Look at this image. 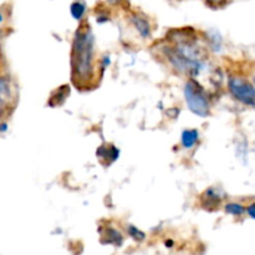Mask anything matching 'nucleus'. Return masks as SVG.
<instances>
[{
	"instance_id": "17",
	"label": "nucleus",
	"mask_w": 255,
	"mask_h": 255,
	"mask_svg": "<svg viewBox=\"0 0 255 255\" xmlns=\"http://www.w3.org/2000/svg\"><path fill=\"white\" fill-rule=\"evenodd\" d=\"M172 246H173V242H172V241H167V242H166V247H168V248H171Z\"/></svg>"
},
{
	"instance_id": "20",
	"label": "nucleus",
	"mask_w": 255,
	"mask_h": 255,
	"mask_svg": "<svg viewBox=\"0 0 255 255\" xmlns=\"http://www.w3.org/2000/svg\"><path fill=\"white\" fill-rule=\"evenodd\" d=\"M254 81H255V77H254Z\"/></svg>"
},
{
	"instance_id": "1",
	"label": "nucleus",
	"mask_w": 255,
	"mask_h": 255,
	"mask_svg": "<svg viewBox=\"0 0 255 255\" xmlns=\"http://www.w3.org/2000/svg\"><path fill=\"white\" fill-rule=\"evenodd\" d=\"M94 36L89 29H80L76 32L72 49V69L75 77L86 80L92 74L94 59Z\"/></svg>"
},
{
	"instance_id": "7",
	"label": "nucleus",
	"mask_w": 255,
	"mask_h": 255,
	"mask_svg": "<svg viewBox=\"0 0 255 255\" xmlns=\"http://www.w3.org/2000/svg\"><path fill=\"white\" fill-rule=\"evenodd\" d=\"M120 151L116 148V147L111 146V147H100L99 151H97V156L99 157H105V158H109L110 162H115L117 158H119Z\"/></svg>"
},
{
	"instance_id": "5",
	"label": "nucleus",
	"mask_w": 255,
	"mask_h": 255,
	"mask_svg": "<svg viewBox=\"0 0 255 255\" xmlns=\"http://www.w3.org/2000/svg\"><path fill=\"white\" fill-rule=\"evenodd\" d=\"M198 141V131L197 129H184L182 133V144L184 148H192Z\"/></svg>"
},
{
	"instance_id": "10",
	"label": "nucleus",
	"mask_w": 255,
	"mask_h": 255,
	"mask_svg": "<svg viewBox=\"0 0 255 255\" xmlns=\"http://www.w3.org/2000/svg\"><path fill=\"white\" fill-rule=\"evenodd\" d=\"M10 87L6 80L0 79V102H7L10 99Z\"/></svg>"
},
{
	"instance_id": "6",
	"label": "nucleus",
	"mask_w": 255,
	"mask_h": 255,
	"mask_svg": "<svg viewBox=\"0 0 255 255\" xmlns=\"http://www.w3.org/2000/svg\"><path fill=\"white\" fill-rule=\"evenodd\" d=\"M132 21H133L134 26L138 30L139 34L142 35V37H149V35H151V27H149L148 21H147L146 19L134 15V16L132 17Z\"/></svg>"
},
{
	"instance_id": "14",
	"label": "nucleus",
	"mask_w": 255,
	"mask_h": 255,
	"mask_svg": "<svg viewBox=\"0 0 255 255\" xmlns=\"http://www.w3.org/2000/svg\"><path fill=\"white\" fill-rule=\"evenodd\" d=\"M248 214L252 217V218L255 219V203L251 204V206L248 207Z\"/></svg>"
},
{
	"instance_id": "11",
	"label": "nucleus",
	"mask_w": 255,
	"mask_h": 255,
	"mask_svg": "<svg viewBox=\"0 0 255 255\" xmlns=\"http://www.w3.org/2000/svg\"><path fill=\"white\" fill-rule=\"evenodd\" d=\"M226 212L233 216H242L244 213V208L238 203H229L226 206Z\"/></svg>"
},
{
	"instance_id": "9",
	"label": "nucleus",
	"mask_w": 255,
	"mask_h": 255,
	"mask_svg": "<svg viewBox=\"0 0 255 255\" xmlns=\"http://www.w3.org/2000/svg\"><path fill=\"white\" fill-rule=\"evenodd\" d=\"M70 11H71V15L74 19L80 20L85 15V11H86V4L84 1H77L72 2L71 7H70Z\"/></svg>"
},
{
	"instance_id": "4",
	"label": "nucleus",
	"mask_w": 255,
	"mask_h": 255,
	"mask_svg": "<svg viewBox=\"0 0 255 255\" xmlns=\"http://www.w3.org/2000/svg\"><path fill=\"white\" fill-rule=\"evenodd\" d=\"M222 199H223V194L221 193V191H219V189L209 188L203 196V204L206 207L207 206L217 207Z\"/></svg>"
},
{
	"instance_id": "12",
	"label": "nucleus",
	"mask_w": 255,
	"mask_h": 255,
	"mask_svg": "<svg viewBox=\"0 0 255 255\" xmlns=\"http://www.w3.org/2000/svg\"><path fill=\"white\" fill-rule=\"evenodd\" d=\"M127 232H128L129 236H131L133 239H136V241H143V239L146 238V236H144L143 232H141L139 229H137L134 226H128Z\"/></svg>"
},
{
	"instance_id": "18",
	"label": "nucleus",
	"mask_w": 255,
	"mask_h": 255,
	"mask_svg": "<svg viewBox=\"0 0 255 255\" xmlns=\"http://www.w3.org/2000/svg\"><path fill=\"white\" fill-rule=\"evenodd\" d=\"M117 1H119V0H109V2H111V4H116Z\"/></svg>"
},
{
	"instance_id": "2",
	"label": "nucleus",
	"mask_w": 255,
	"mask_h": 255,
	"mask_svg": "<svg viewBox=\"0 0 255 255\" xmlns=\"http://www.w3.org/2000/svg\"><path fill=\"white\" fill-rule=\"evenodd\" d=\"M184 97L189 110L201 117H207L209 114V102L204 90L198 82L189 80L184 87Z\"/></svg>"
},
{
	"instance_id": "15",
	"label": "nucleus",
	"mask_w": 255,
	"mask_h": 255,
	"mask_svg": "<svg viewBox=\"0 0 255 255\" xmlns=\"http://www.w3.org/2000/svg\"><path fill=\"white\" fill-rule=\"evenodd\" d=\"M110 64H111V59H110V56L106 55V56H104V60H102V67L105 69V67L109 66Z\"/></svg>"
},
{
	"instance_id": "16",
	"label": "nucleus",
	"mask_w": 255,
	"mask_h": 255,
	"mask_svg": "<svg viewBox=\"0 0 255 255\" xmlns=\"http://www.w3.org/2000/svg\"><path fill=\"white\" fill-rule=\"evenodd\" d=\"M223 1L224 0H208V2H211V4H221Z\"/></svg>"
},
{
	"instance_id": "8",
	"label": "nucleus",
	"mask_w": 255,
	"mask_h": 255,
	"mask_svg": "<svg viewBox=\"0 0 255 255\" xmlns=\"http://www.w3.org/2000/svg\"><path fill=\"white\" fill-rule=\"evenodd\" d=\"M106 241H102V243L107 244H114V246H121L122 244V236L120 232L115 231V229L109 228L106 231Z\"/></svg>"
},
{
	"instance_id": "3",
	"label": "nucleus",
	"mask_w": 255,
	"mask_h": 255,
	"mask_svg": "<svg viewBox=\"0 0 255 255\" xmlns=\"http://www.w3.org/2000/svg\"><path fill=\"white\" fill-rule=\"evenodd\" d=\"M229 90L234 95L236 99L249 106H255V87L249 82L239 79V77H231L229 79Z\"/></svg>"
},
{
	"instance_id": "13",
	"label": "nucleus",
	"mask_w": 255,
	"mask_h": 255,
	"mask_svg": "<svg viewBox=\"0 0 255 255\" xmlns=\"http://www.w3.org/2000/svg\"><path fill=\"white\" fill-rule=\"evenodd\" d=\"M211 39H212V46L216 51H219L221 50V44H222V39L218 34H213L211 35Z\"/></svg>"
},
{
	"instance_id": "19",
	"label": "nucleus",
	"mask_w": 255,
	"mask_h": 255,
	"mask_svg": "<svg viewBox=\"0 0 255 255\" xmlns=\"http://www.w3.org/2000/svg\"><path fill=\"white\" fill-rule=\"evenodd\" d=\"M1 21H2V15L0 14V22H1Z\"/></svg>"
}]
</instances>
